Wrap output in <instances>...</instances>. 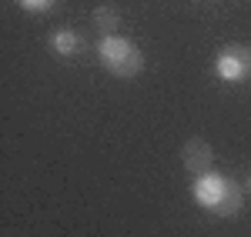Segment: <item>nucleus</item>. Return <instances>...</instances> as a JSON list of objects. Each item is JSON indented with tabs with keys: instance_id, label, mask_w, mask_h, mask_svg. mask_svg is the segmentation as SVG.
Returning <instances> with one entry per match:
<instances>
[{
	"instance_id": "f257e3e1",
	"label": "nucleus",
	"mask_w": 251,
	"mask_h": 237,
	"mask_svg": "<svg viewBox=\"0 0 251 237\" xmlns=\"http://www.w3.org/2000/svg\"><path fill=\"white\" fill-rule=\"evenodd\" d=\"M191 197L201 211H208L214 217H234L245 207V184L225 177L218 171H208L191 180Z\"/></svg>"
},
{
	"instance_id": "f03ea898",
	"label": "nucleus",
	"mask_w": 251,
	"mask_h": 237,
	"mask_svg": "<svg viewBox=\"0 0 251 237\" xmlns=\"http://www.w3.org/2000/svg\"><path fill=\"white\" fill-rule=\"evenodd\" d=\"M97 60H100V67L111 77H121V80L137 77L144 70V54L127 37H121V34H111V37L97 40Z\"/></svg>"
},
{
	"instance_id": "7ed1b4c3",
	"label": "nucleus",
	"mask_w": 251,
	"mask_h": 237,
	"mask_svg": "<svg viewBox=\"0 0 251 237\" xmlns=\"http://www.w3.org/2000/svg\"><path fill=\"white\" fill-rule=\"evenodd\" d=\"M214 77L221 84H245V80H251V47L225 43L214 54Z\"/></svg>"
},
{
	"instance_id": "20e7f679",
	"label": "nucleus",
	"mask_w": 251,
	"mask_h": 237,
	"mask_svg": "<svg viewBox=\"0 0 251 237\" xmlns=\"http://www.w3.org/2000/svg\"><path fill=\"white\" fill-rule=\"evenodd\" d=\"M47 50H50L54 57L74 60L87 50V40L80 37L74 27H57V30H50V37H47Z\"/></svg>"
},
{
	"instance_id": "39448f33",
	"label": "nucleus",
	"mask_w": 251,
	"mask_h": 237,
	"mask_svg": "<svg viewBox=\"0 0 251 237\" xmlns=\"http://www.w3.org/2000/svg\"><path fill=\"white\" fill-rule=\"evenodd\" d=\"M181 164H184V171H188L191 177L208 174V171H211V164H214V151L208 147V140L191 137L188 144H184V151H181Z\"/></svg>"
},
{
	"instance_id": "423d86ee",
	"label": "nucleus",
	"mask_w": 251,
	"mask_h": 237,
	"mask_svg": "<svg viewBox=\"0 0 251 237\" xmlns=\"http://www.w3.org/2000/svg\"><path fill=\"white\" fill-rule=\"evenodd\" d=\"M91 20H94V27H97V34L100 37H111V34H117V27H121V17H117V10L114 7H97L94 14H91Z\"/></svg>"
},
{
	"instance_id": "0eeeda50",
	"label": "nucleus",
	"mask_w": 251,
	"mask_h": 237,
	"mask_svg": "<svg viewBox=\"0 0 251 237\" xmlns=\"http://www.w3.org/2000/svg\"><path fill=\"white\" fill-rule=\"evenodd\" d=\"M60 0H17L20 10H27V14H47V10H54Z\"/></svg>"
},
{
	"instance_id": "6e6552de",
	"label": "nucleus",
	"mask_w": 251,
	"mask_h": 237,
	"mask_svg": "<svg viewBox=\"0 0 251 237\" xmlns=\"http://www.w3.org/2000/svg\"><path fill=\"white\" fill-rule=\"evenodd\" d=\"M245 191H248V194H251V174H248V180H245Z\"/></svg>"
}]
</instances>
